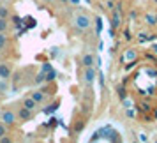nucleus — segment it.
Masks as SVG:
<instances>
[{
	"label": "nucleus",
	"instance_id": "nucleus-28",
	"mask_svg": "<svg viewBox=\"0 0 157 143\" xmlns=\"http://www.w3.org/2000/svg\"><path fill=\"white\" fill-rule=\"evenodd\" d=\"M155 2H157V0H155Z\"/></svg>",
	"mask_w": 157,
	"mask_h": 143
},
{
	"label": "nucleus",
	"instance_id": "nucleus-1",
	"mask_svg": "<svg viewBox=\"0 0 157 143\" xmlns=\"http://www.w3.org/2000/svg\"><path fill=\"white\" fill-rule=\"evenodd\" d=\"M72 23H74V27L79 29V30H86V29H90V25H92L90 18L86 14H76L74 20H72Z\"/></svg>",
	"mask_w": 157,
	"mask_h": 143
},
{
	"label": "nucleus",
	"instance_id": "nucleus-2",
	"mask_svg": "<svg viewBox=\"0 0 157 143\" xmlns=\"http://www.w3.org/2000/svg\"><path fill=\"white\" fill-rule=\"evenodd\" d=\"M0 120L4 122V124H7V126L14 124V120H16L14 111H2V115H0Z\"/></svg>",
	"mask_w": 157,
	"mask_h": 143
},
{
	"label": "nucleus",
	"instance_id": "nucleus-14",
	"mask_svg": "<svg viewBox=\"0 0 157 143\" xmlns=\"http://www.w3.org/2000/svg\"><path fill=\"white\" fill-rule=\"evenodd\" d=\"M138 39H140V43H147V41H150V36L148 34H145V32H141Z\"/></svg>",
	"mask_w": 157,
	"mask_h": 143
},
{
	"label": "nucleus",
	"instance_id": "nucleus-6",
	"mask_svg": "<svg viewBox=\"0 0 157 143\" xmlns=\"http://www.w3.org/2000/svg\"><path fill=\"white\" fill-rule=\"evenodd\" d=\"M18 117H20L21 120H30V118H32V113H30V110H29V108H25V106H23L21 110H20Z\"/></svg>",
	"mask_w": 157,
	"mask_h": 143
},
{
	"label": "nucleus",
	"instance_id": "nucleus-9",
	"mask_svg": "<svg viewBox=\"0 0 157 143\" xmlns=\"http://www.w3.org/2000/svg\"><path fill=\"white\" fill-rule=\"evenodd\" d=\"M83 65H85V67H90V65H94V57L90 55V53H86L85 57H83Z\"/></svg>",
	"mask_w": 157,
	"mask_h": 143
},
{
	"label": "nucleus",
	"instance_id": "nucleus-7",
	"mask_svg": "<svg viewBox=\"0 0 157 143\" xmlns=\"http://www.w3.org/2000/svg\"><path fill=\"white\" fill-rule=\"evenodd\" d=\"M122 23V18H120V13L118 11H113V20H111V27L113 29H118Z\"/></svg>",
	"mask_w": 157,
	"mask_h": 143
},
{
	"label": "nucleus",
	"instance_id": "nucleus-12",
	"mask_svg": "<svg viewBox=\"0 0 157 143\" xmlns=\"http://www.w3.org/2000/svg\"><path fill=\"white\" fill-rule=\"evenodd\" d=\"M32 99L36 101V102H43V101H44L43 92H34V94H32Z\"/></svg>",
	"mask_w": 157,
	"mask_h": 143
},
{
	"label": "nucleus",
	"instance_id": "nucleus-19",
	"mask_svg": "<svg viewBox=\"0 0 157 143\" xmlns=\"http://www.w3.org/2000/svg\"><path fill=\"white\" fill-rule=\"evenodd\" d=\"M95 25H97V34H101V29H102V20L97 18V20H95Z\"/></svg>",
	"mask_w": 157,
	"mask_h": 143
},
{
	"label": "nucleus",
	"instance_id": "nucleus-26",
	"mask_svg": "<svg viewBox=\"0 0 157 143\" xmlns=\"http://www.w3.org/2000/svg\"><path fill=\"white\" fill-rule=\"evenodd\" d=\"M155 23H157V14H155Z\"/></svg>",
	"mask_w": 157,
	"mask_h": 143
},
{
	"label": "nucleus",
	"instance_id": "nucleus-5",
	"mask_svg": "<svg viewBox=\"0 0 157 143\" xmlns=\"http://www.w3.org/2000/svg\"><path fill=\"white\" fill-rule=\"evenodd\" d=\"M94 79H95V71H94L92 65H90V67H86V71H85V81L86 83H92Z\"/></svg>",
	"mask_w": 157,
	"mask_h": 143
},
{
	"label": "nucleus",
	"instance_id": "nucleus-20",
	"mask_svg": "<svg viewBox=\"0 0 157 143\" xmlns=\"http://www.w3.org/2000/svg\"><path fill=\"white\" fill-rule=\"evenodd\" d=\"M122 102H124V106H125V108H131V106H132V101H131V99H125V97L122 99Z\"/></svg>",
	"mask_w": 157,
	"mask_h": 143
},
{
	"label": "nucleus",
	"instance_id": "nucleus-22",
	"mask_svg": "<svg viewBox=\"0 0 157 143\" xmlns=\"http://www.w3.org/2000/svg\"><path fill=\"white\" fill-rule=\"evenodd\" d=\"M6 134V127H4V126H2V124H0V138H2V136Z\"/></svg>",
	"mask_w": 157,
	"mask_h": 143
},
{
	"label": "nucleus",
	"instance_id": "nucleus-8",
	"mask_svg": "<svg viewBox=\"0 0 157 143\" xmlns=\"http://www.w3.org/2000/svg\"><path fill=\"white\" fill-rule=\"evenodd\" d=\"M23 106L25 108H29V110H34V108L37 106V102L34 99H32V97H27V99L23 101Z\"/></svg>",
	"mask_w": 157,
	"mask_h": 143
},
{
	"label": "nucleus",
	"instance_id": "nucleus-17",
	"mask_svg": "<svg viewBox=\"0 0 157 143\" xmlns=\"http://www.w3.org/2000/svg\"><path fill=\"white\" fill-rule=\"evenodd\" d=\"M6 46V36H4V32H0V50Z\"/></svg>",
	"mask_w": 157,
	"mask_h": 143
},
{
	"label": "nucleus",
	"instance_id": "nucleus-27",
	"mask_svg": "<svg viewBox=\"0 0 157 143\" xmlns=\"http://www.w3.org/2000/svg\"><path fill=\"white\" fill-rule=\"evenodd\" d=\"M48 2H51V0H48Z\"/></svg>",
	"mask_w": 157,
	"mask_h": 143
},
{
	"label": "nucleus",
	"instance_id": "nucleus-11",
	"mask_svg": "<svg viewBox=\"0 0 157 143\" xmlns=\"http://www.w3.org/2000/svg\"><path fill=\"white\" fill-rule=\"evenodd\" d=\"M145 21L148 23L150 27H154V25H157V23H155V14H150V13H148V14L145 16Z\"/></svg>",
	"mask_w": 157,
	"mask_h": 143
},
{
	"label": "nucleus",
	"instance_id": "nucleus-21",
	"mask_svg": "<svg viewBox=\"0 0 157 143\" xmlns=\"http://www.w3.org/2000/svg\"><path fill=\"white\" fill-rule=\"evenodd\" d=\"M124 36H125V39H127V41H131V39H132V36H131V32H129V30H125V34H124Z\"/></svg>",
	"mask_w": 157,
	"mask_h": 143
},
{
	"label": "nucleus",
	"instance_id": "nucleus-13",
	"mask_svg": "<svg viewBox=\"0 0 157 143\" xmlns=\"http://www.w3.org/2000/svg\"><path fill=\"white\" fill-rule=\"evenodd\" d=\"M125 115H127V118H134L136 117V110L132 106L131 108H127V111H125Z\"/></svg>",
	"mask_w": 157,
	"mask_h": 143
},
{
	"label": "nucleus",
	"instance_id": "nucleus-24",
	"mask_svg": "<svg viewBox=\"0 0 157 143\" xmlns=\"http://www.w3.org/2000/svg\"><path fill=\"white\" fill-rule=\"evenodd\" d=\"M152 50H154V53L157 55V44H154V46H152Z\"/></svg>",
	"mask_w": 157,
	"mask_h": 143
},
{
	"label": "nucleus",
	"instance_id": "nucleus-10",
	"mask_svg": "<svg viewBox=\"0 0 157 143\" xmlns=\"http://www.w3.org/2000/svg\"><path fill=\"white\" fill-rule=\"evenodd\" d=\"M145 74L150 76V78H157V69H154V67H145Z\"/></svg>",
	"mask_w": 157,
	"mask_h": 143
},
{
	"label": "nucleus",
	"instance_id": "nucleus-15",
	"mask_svg": "<svg viewBox=\"0 0 157 143\" xmlns=\"http://www.w3.org/2000/svg\"><path fill=\"white\" fill-rule=\"evenodd\" d=\"M140 110H141V111H150L152 106H150L148 102H141V104H140Z\"/></svg>",
	"mask_w": 157,
	"mask_h": 143
},
{
	"label": "nucleus",
	"instance_id": "nucleus-25",
	"mask_svg": "<svg viewBox=\"0 0 157 143\" xmlns=\"http://www.w3.org/2000/svg\"><path fill=\"white\" fill-rule=\"evenodd\" d=\"M154 118H155V120H157V110H155V111H154Z\"/></svg>",
	"mask_w": 157,
	"mask_h": 143
},
{
	"label": "nucleus",
	"instance_id": "nucleus-23",
	"mask_svg": "<svg viewBox=\"0 0 157 143\" xmlns=\"http://www.w3.org/2000/svg\"><path fill=\"white\" fill-rule=\"evenodd\" d=\"M140 141H148V136H145V134H140Z\"/></svg>",
	"mask_w": 157,
	"mask_h": 143
},
{
	"label": "nucleus",
	"instance_id": "nucleus-16",
	"mask_svg": "<svg viewBox=\"0 0 157 143\" xmlns=\"http://www.w3.org/2000/svg\"><path fill=\"white\" fill-rule=\"evenodd\" d=\"M6 29H7V21H6V18H0V32H4Z\"/></svg>",
	"mask_w": 157,
	"mask_h": 143
},
{
	"label": "nucleus",
	"instance_id": "nucleus-18",
	"mask_svg": "<svg viewBox=\"0 0 157 143\" xmlns=\"http://www.w3.org/2000/svg\"><path fill=\"white\" fill-rule=\"evenodd\" d=\"M0 18H7V9L4 6H0Z\"/></svg>",
	"mask_w": 157,
	"mask_h": 143
},
{
	"label": "nucleus",
	"instance_id": "nucleus-4",
	"mask_svg": "<svg viewBox=\"0 0 157 143\" xmlns=\"http://www.w3.org/2000/svg\"><path fill=\"white\" fill-rule=\"evenodd\" d=\"M11 76V67L7 64H0V79H9Z\"/></svg>",
	"mask_w": 157,
	"mask_h": 143
},
{
	"label": "nucleus",
	"instance_id": "nucleus-3",
	"mask_svg": "<svg viewBox=\"0 0 157 143\" xmlns=\"http://www.w3.org/2000/svg\"><path fill=\"white\" fill-rule=\"evenodd\" d=\"M136 58H138V51L131 48V50H125L124 57H122V60H124V62L127 64V62H132V60H136Z\"/></svg>",
	"mask_w": 157,
	"mask_h": 143
}]
</instances>
